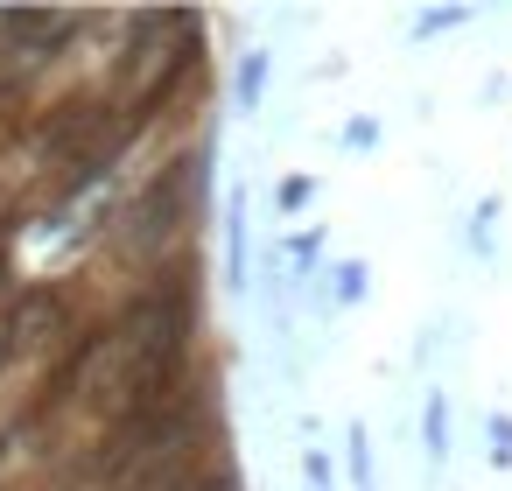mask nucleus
<instances>
[{
  "mask_svg": "<svg viewBox=\"0 0 512 491\" xmlns=\"http://www.w3.org/2000/svg\"><path fill=\"white\" fill-rule=\"evenodd\" d=\"M204 162H211L204 148H183V155L141 190V204H134L127 225H134V239H141L148 253H162V246L190 225V211H197V197H204Z\"/></svg>",
  "mask_w": 512,
  "mask_h": 491,
  "instance_id": "nucleus-1",
  "label": "nucleus"
},
{
  "mask_svg": "<svg viewBox=\"0 0 512 491\" xmlns=\"http://www.w3.org/2000/svg\"><path fill=\"white\" fill-rule=\"evenodd\" d=\"M113 127V99L106 92H71V99H57L43 120H36V155L43 162H85V155H99L92 141Z\"/></svg>",
  "mask_w": 512,
  "mask_h": 491,
  "instance_id": "nucleus-2",
  "label": "nucleus"
},
{
  "mask_svg": "<svg viewBox=\"0 0 512 491\" xmlns=\"http://www.w3.org/2000/svg\"><path fill=\"white\" fill-rule=\"evenodd\" d=\"M197 36H204V22H190V36H183V50L169 57V71H155L141 92H134V106H127V120H120V148H134L155 120H162V106H176V92L197 78Z\"/></svg>",
  "mask_w": 512,
  "mask_h": 491,
  "instance_id": "nucleus-3",
  "label": "nucleus"
},
{
  "mask_svg": "<svg viewBox=\"0 0 512 491\" xmlns=\"http://www.w3.org/2000/svg\"><path fill=\"white\" fill-rule=\"evenodd\" d=\"M106 344H120V337H113V323H85V330H78V337L64 344V358H57V365L43 372V393H36V414H57V407L71 400V386L85 379V365H92V358H99Z\"/></svg>",
  "mask_w": 512,
  "mask_h": 491,
  "instance_id": "nucleus-4",
  "label": "nucleus"
},
{
  "mask_svg": "<svg viewBox=\"0 0 512 491\" xmlns=\"http://www.w3.org/2000/svg\"><path fill=\"white\" fill-rule=\"evenodd\" d=\"M57 316H64V295H57V288H22V295L8 302V316H0V323L15 330V344H22V351H36V344L57 330Z\"/></svg>",
  "mask_w": 512,
  "mask_h": 491,
  "instance_id": "nucleus-5",
  "label": "nucleus"
},
{
  "mask_svg": "<svg viewBox=\"0 0 512 491\" xmlns=\"http://www.w3.org/2000/svg\"><path fill=\"white\" fill-rule=\"evenodd\" d=\"M372 295V267L358 260V253H344V260H330V274H323V309H358Z\"/></svg>",
  "mask_w": 512,
  "mask_h": 491,
  "instance_id": "nucleus-6",
  "label": "nucleus"
},
{
  "mask_svg": "<svg viewBox=\"0 0 512 491\" xmlns=\"http://www.w3.org/2000/svg\"><path fill=\"white\" fill-rule=\"evenodd\" d=\"M225 288L246 295V190L225 197Z\"/></svg>",
  "mask_w": 512,
  "mask_h": 491,
  "instance_id": "nucleus-7",
  "label": "nucleus"
},
{
  "mask_svg": "<svg viewBox=\"0 0 512 491\" xmlns=\"http://www.w3.org/2000/svg\"><path fill=\"white\" fill-rule=\"evenodd\" d=\"M421 456H428V477L449 463V393L442 386L421 400Z\"/></svg>",
  "mask_w": 512,
  "mask_h": 491,
  "instance_id": "nucleus-8",
  "label": "nucleus"
},
{
  "mask_svg": "<svg viewBox=\"0 0 512 491\" xmlns=\"http://www.w3.org/2000/svg\"><path fill=\"white\" fill-rule=\"evenodd\" d=\"M344 463H351V491H379V477H372V428L365 421H344Z\"/></svg>",
  "mask_w": 512,
  "mask_h": 491,
  "instance_id": "nucleus-9",
  "label": "nucleus"
},
{
  "mask_svg": "<svg viewBox=\"0 0 512 491\" xmlns=\"http://www.w3.org/2000/svg\"><path fill=\"white\" fill-rule=\"evenodd\" d=\"M470 22H477V8H463V0H456V8H421L407 36H414V43H435V36H449V29H470Z\"/></svg>",
  "mask_w": 512,
  "mask_h": 491,
  "instance_id": "nucleus-10",
  "label": "nucleus"
},
{
  "mask_svg": "<svg viewBox=\"0 0 512 491\" xmlns=\"http://www.w3.org/2000/svg\"><path fill=\"white\" fill-rule=\"evenodd\" d=\"M239 113H260V92H267V50H246L239 57Z\"/></svg>",
  "mask_w": 512,
  "mask_h": 491,
  "instance_id": "nucleus-11",
  "label": "nucleus"
},
{
  "mask_svg": "<svg viewBox=\"0 0 512 491\" xmlns=\"http://www.w3.org/2000/svg\"><path fill=\"white\" fill-rule=\"evenodd\" d=\"M484 463L491 470H512V414L505 407H491V421H484Z\"/></svg>",
  "mask_w": 512,
  "mask_h": 491,
  "instance_id": "nucleus-12",
  "label": "nucleus"
},
{
  "mask_svg": "<svg viewBox=\"0 0 512 491\" xmlns=\"http://www.w3.org/2000/svg\"><path fill=\"white\" fill-rule=\"evenodd\" d=\"M309 204H316V176H288V183L274 190V211H281V218H295V211H309Z\"/></svg>",
  "mask_w": 512,
  "mask_h": 491,
  "instance_id": "nucleus-13",
  "label": "nucleus"
},
{
  "mask_svg": "<svg viewBox=\"0 0 512 491\" xmlns=\"http://www.w3.org/2000/svg\"><path fill=\"white\" fill-rule=\"evenodd\" d=\"M302 484H309V491H337V463H330V449H302Z\"/></svg>",
  "mask_w": 512,
  "mask_h": 491,
  "instance_id": "nucleus-14",
  "label": "nucleus"
},
{
  "mask_svg": "<svg viewBox=\"0 0 512 491\" xmlns=\"http://www.w3.org/2000/svg\"><path fill=\"white\" fill-rule=\"evenodd\" d=\"M344 148H351V155H365V148H379V120H372V113H358V120H344Z\"/></svg>",
  "mask_w": 512,
  "mask_h": 491,
  "instance_id": "nucleus-15",
  "label": "nucleus"
},
{
  "mask_svg": "<svg viewBox=\"0 0 512 491\" xmlns=\"http://www.w3.org/2000/svg\"><path fill=\"white\" fill-rule=\"evenodd\" d=\"M316 253H323V232H295V239H288V260H295L302 274L316 267Z\"/></svg>",
  "mask_w": 512,
  "mask_h": 491,
  "instance_id": "nucleus-16",
  "label": "nucleus"
},
{
  "mask_svg": "<svg viewBox=\"0 0 512 491\" xmlns=\"http://www.w3.org/2000/svg\"><path fill=\"white\" fill-rule=\"evenodd\" d=\"M15 358H22V344H15V330H8V323H0V372H8Z\"/></svg>",
  "mask_w": 512,
  "mask_h": 491,
  "instance_id": "nucleus-17",
  "label": "nucleus"
},
{
  "mask_svg": "<svg viewBox=\"0 0 512 491\" xmlns=\"http://www.w3.org/2000/svg\"><path fill=\"white\" fill-rule=\"evenodd\" d=\"M8 232H15V225H8V218H0V267H8Z\"/></svg>",
  "mask_w": 512,
  "mask_h": 491,
  "instance_id": "nucleus-18",
  "label": "nucleus"
},
{
  "mask_svg": "<svg viewBox=\"0 0 512 491\" xmlns=\"http://www.w3.org/2000/svg\"><path fill=\"white\" fill-rule=\"evenodd\" d=\"M302 491H309V484H302Z\"/></svg>",
  "mask_w": 512,
  "mask_h": 491,
  "instance_id": "nucleus-19",
  "label": "nucleus"
}]
</instances>
